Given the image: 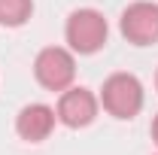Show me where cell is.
<instances>
[{
    "instance_id": "cell-1",
    "label": "cell",
    "mask_w": 158,
    "mask_h": 155,
    "mask_svg": "<svg viewBox=\"0 0 158 155\" xmlns=\"http://www.w3.org/2000/svg\"><path fill=\"white\" fill-rule=\"evenodd\" d=\"M64 40H67V49L73 55H98L110 40V24H106L100 9L82 6V9H73L67 15Z\"/></svg>"
},
{
    "instance_id": "cell-2",
    "label": "cell",
    "mask_w": 158,
    "mask_h": 155,
    "mask_svg": "<svg viewBox=\"0 0 158 155\" xmlns=\"http://www.w3.org/2000/svg\"><path fill=\"white\" fill-rule=\"evenodd\" d=\"M100 107L118 122H131L140 116L146 103V88L134 73H110L100 85Z\"/></svg>"
},
{
    "instance_id": "cell-3",
    "label": "cell",
    "mask_w": 158,
    "mask_h": 155,
    "mask_svg": "<svg viewBox=\"0 0 158 155\" xmlns=\"http://www.w3.org/2000/svg\"><path fill=\"white\" fill-rule=\"evenodd\" d=\"M34 76L46 91H67L76 82V55L67 46H46L34 58Z\"/></svg>"
},
{
    "instance_id": "cell-4",
    "label": "cell",
    "mask_w": 158,
    "mask_h": 155,
    "mask_svg": "<svg viewBox=\"0 0 158 155\" xmlns=\"http://www.w3.org/2000/svg\"><path fill=\"white\" fill-rule=\"evenodd\" d=\"M118 31L131 46H155L158 43V3L152 0H134L122 9Z\"/></svg>"
},
{
    "instance_id": "cell-5",
    "label": "cell",
    "mask_w": 158,
    "mask_h": 155,
    "mask_svg": "<svg viewBox=\"0 0 158 155\" xmlns=\"http://www.w3.org/2000/svg\"><path fill=\"white\" fill-rule=\"evenodd\" d=\"M100 113V97L91 88H82V85H70L67 91L58 94V107H55V116L64 128H88Z\"/></svg>"
},
{
    "instance_id": "cell-6",
    "label": "cell",
    "mask_w": 158,
    "mask_h": 155,
    "mask_svg": "<svg viewBox=\"0 0 158 155\" xmlns=\"http://www.w3.org/2000/svg\"><path fill=\"white\" fill-rule=\"evenodd\" d=\"M55 125H58L55 107H49V103H24L19 110V116H15V134L24 143H43V140L52 137Z\"/></svg>"
},
{
    "instance_id": "cell-7",
    "label": "cell",
    "mask_w": 158,
    "mask_h": 155,
    "mask_svg": "<svg viewBox=\"0 0 158 155\" xmlns=\"http://www.w3.org/2000/svg\"><path fill=\"white\" fill-rule=\"evenodd\" d=\"M34 15V0H0V24L3 27H21Z\"/></svg>"
},
{
    "instance_id": "cell-8",
    "label": "cell",
    "mask_w": 158,
    "mask_h": 155,
    "mask_svg": "<svg viewBox=\"0 0 158 155\" xmlns=\"http://www.w3.org/2000/svg\"><path fill=\"white\" fill-rule=\"evenodd\" d=\"M152 140H155V146H158V116L152 119Z\"/></svg>"
},
{
    "instance_id": "cell-9",
    "label": "cell",
    "mask_w": 158,
    "mask_h": 155,
    "mask_svg": "<svg viewBox=\"0 0 158 155\" xmlns=\"http://www.w3.org/2000/svg\"><path fill=\"white\" fill-rule=\"evenodd\" d=\"M155 88H158V73H155Z\"/></svg>"
}]
</instances>
